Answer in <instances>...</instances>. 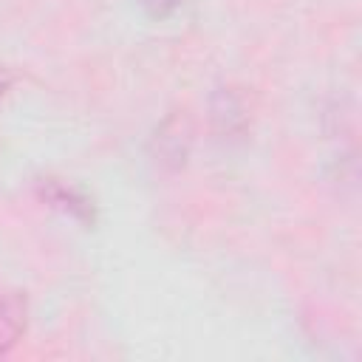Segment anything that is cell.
Listing matches in <instances>:
<instances>
[{
  "mask_svg": "<svg viewBox=\"0 0 362 362\" xmlns=\"http://www.w3.org/2000/svg\"><path fill=\"white\" fill-rule=\"evenodd\" d=\"M187 147H189V136L187 130L181 127L178 119H170L158 133H156V156L161 164H184L187 158Z\"/></svg>",
  "mask_w": 362,
  "mask_h": 362,
  "instance_id": "obj_4",
  "label": "cell"
},
{
  "mask_svg": "<svg viewBox=\"0 0 362 362\" xmlns=\"http://www.w3.org/2000/svg\"><path fill=\"white\" fill-rule=\"evenodd\" d=\"M25 320H28L25 297L20 291H3L0 294V356L20 342L25 331Z\"/></svg>",
  "mask_w": 362,
  "mask_h": 362,
  "instance_id": "obj_2",
  "label": "cell"
},
{
  "mask_svg": "<svg viewBox=\"0 0 362 362\" xmlns=\"http://www.w3.org/2000/svg\"><path fill=\"white\" fill-rule=\"evenodd\" d=\"M181 3H184V0H144L147 11H150L153 17H167V14H173Z\"/></svg>",
  "mask_w": 362,
  "mask_h": 362,
  "instance_id": "obj_5",
  "label": "cell"
},
{
  "mask_svg": "<svg viewBox=\"0 0 362 362\" xmlns=\"http://www.w3.org/2000/svg\"><path fill=\"white\" fill-rule=\"evenodd\" d=\"M8 85H11V76H8V74H6L3 68H0V99L6 96V90H8Z\"/></svg>",
  "mask_w": 362,
  "mask_h": 362,
  "instance_id": "obj_6",
  "label": "cell"
},
{
  "mask_svg": "<svg viewBox=\"0 0 362 362\" xmlns=\"http://www.w3.org/2000/svg\"><path fill=\"white\" fill-rule=\"evenodd\" d=\"M40 198L45 204H51L54 209L71 215L74 221L79 223H93L96 221V209H93V201L74 184H65L59 178H42L40 181Z\"/></svg>",
  "mask_w": 362,
  "mask_h": 362,
  "instance_id": "obj_1",
  "label": "cell"
},
{
  "mask_svg": "<svg viewBox=\"0 0 362 362\" xmlns=\"http://www.w3.org/2000/svg\"><path fill=\"white\" fill-rule=\"evenodd\" d=\"M212 122L223 136H240L246 130V110L232 90L221 88L212 96Z\"/></svg>",
  "mask_w": 362,
  "mask_h": 362,
  "instance_id": "obj_3",
  "label": "cell"
}]
</instances>
